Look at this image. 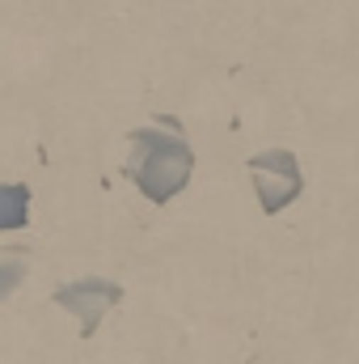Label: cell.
Returning a JSON list of instances; mask_svg holds the SVG:
<instances>
[{
	"label": "cell",
	"instance_id": "obj_1",
	"mask_svg": "<svg viewBox=\"0 0 359 364\" xmlns=\"http://www.w3.org/2000/svg\"><path fill=\"white\" fill-rule=\"evenodd\" d=\"M136 182L140 191L153 199V203H165L170 195H178L182 186L190 182V170H194V153L182 144V140H170V136H157L148 127H140L136 136Z\"/></svg>",
	"mask_w": 359,
	"mask_h": 364
},
{
	"label": "cell",
	"instance_id": "obj_2",
	"mask_svg": "<svg viewBox=\"0 0 359 364\" xmlns=\"http://www.w3.org/2000/svg\"><path fill=\"white\" fill-rule=\"evenodd\" d=\"M30 220V186H0V229H21Z\"/></svg>",
	"mask_w": 359,
	"mask_h": 364
},
{
	"label": "cell",
	"instance_id": "obj_3",
	"mask_svg": "<svg viewBox=\"0 0 359 364\" xmlns=\"http://www.w3.org/2000/svg\"><path fill=\"white\" fill-rule=\"evenodd\" d=\"M250 170H254V174H279V178H287V182H300L296 157H292V153H283V149H270V153L250 157Z\"/></svg>",
	"mask_w": 359,
	"mask_h": 364
},
{
	"label": "cell",
	"instance_id": "obj_4",
	"mask_svg": "<svg viewBox=\"0 0 359 364\" xmlns=\"http://www.w3.org/2000/svg\"><path fill=\"white\" fill-rule=\"evenodd\" d=\"M254 178H258V199L267 212H279L283 203H292L300 195V182H270L267 174H254Z\"/></svg>",
	"mask_w": 359,
	"mask_h": 364
}]
</instances>
